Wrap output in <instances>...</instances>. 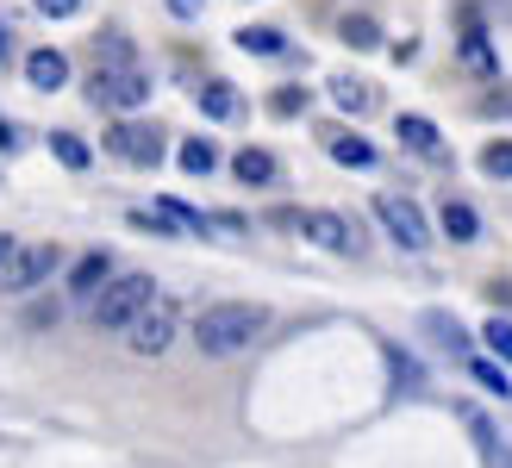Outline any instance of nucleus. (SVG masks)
Returning a JSON list of instances; mask_svg holds the SVG:
<instances>
[{
  "mask_svg": "<svg viewBox=\"0 0 512 468\" xmlns=\"http://www.w3.org/2000/svg\"><path fill=\"white\" fill-rule=\"evenodd\" d=\"M263 325H269L263 306H250V300H219V306H207V312L194 319V344H200V356H238V350H250L256 337H263Z\"/></svg>",
  "mask_w": 512,
  "mask_h": 468,
  "instance_id": "f257e3e1",
  "label": "nucleus"
},
{
  "mask_svg": "<svg viewBox=\"0 0 512 468\" xmlns=\"http://www.w3.org/2000/svg\"><path fill=\"white\" fill-rule=\"evenodd\" d=\"M150 300H157V281H150V275H113L107 288H100V300H94V325L125 331Z\"/></svg>",
  "mask_w": 512,
  "mask_h": 468,
  "instance_id": "f03ea898",
  "label": "nucleus"
},
{
  "mask_svg": "<svg viewBox=\"0 0 512 468\" xmlns=\"http://www.w3.org/2000/svg\"><path fill=\"white\" fill-rule=\"evenodd\" d=\"M88 94H94V107L138 113L144 100H150V69H138V63H113V69H100L94 82H88Z\"/></svg>",
  "mask_w": 512,
  "mask_h": 468,
  "instance_id": "7ed1b4c3",
  "label": "nucleus"
},
{
  "mask_svg": "<svg viewBox=\"0 0 512 468\" xmlns=\"http://www.w3.org/2000/svg\"><path fill=\"white\" fill-rule=\"evenodd\" d=\"M306 244H319V250H331V256H350V250H363V238H356V225L344 219V213H281Z\"/></svg>",
  "mask_w": 512,
  "mask_h": 468,
  "instance_id": "20e7f679",
  "label": "nucleus"
},
{
  "mask_svg": "<svg viewBox=\"0 0 512 468\" xmlns=\"http://www.w3.org/2000/svg\"><path fill=\"white\" fill-rule=\"evenodd\" d=\"M107 150L119 156V163H132V169H157L163 163V132L150 119H119L107 132Z\"/></svg>",
  "mask_w": 512,
  "mask_h": 468,
  "instance_id": "39448f33",
  "label": "nucleus"
},
{
  "mask_svg": "<svg viewBox=\"0 0 512 468\" xmlns=\"http://www.w3.org/2000/svg\"><path fill=\"white\" fill-rule=\"evenodd\" d=\"M57 263H63L57 244H19V256L7 263V275H0V294H32V288H44Z\"/></svg>",
  "mask_w": 512,
  "mask_h": 468,
  "instance_id": "423d86ee",
  "label": "nucleus"
},
{
  "mask_svg": "<svg viewBox=\"0 0 512 468\" xmlns=\"http://www.w3.org/2000/svg\"><path fill=\"white\" fill-rule=\"evenodd\" d=\"M175 337V306L169 300H150L132 325H125V344H132V356H163Z\"/></svg>",
  "mask_w": 512,
  "mask_h": 468,
  "instance_id": "0eeeda50",
  "label": "nucleus"
},
{
  "mask_svg": "<svg viewBox=\"0 0 512 468\" xmlns=\"http://www.w3.org/2000/svg\"><path fill=\"white\" fill-rule=\"evenodd\" d=\"M375 219L388 225V238H394L400 250H425V244H431V231H425V219H419V206H413V200H400V194H381V200H375Z\"/></svg>",
  "mask_w": 512,
  "mask_h": 468,
  "instance_id": "6e6552de",
  "label": "nucleus"
},
{
  "mask_svg": "<svg viewBox=\"0 0 512 468\" xmlns=\"http://www.w3.org/2000/svg\"><path fill=\"white\" fill-rule=\"evenodd\" d=\"M394 138H400L406 150H419V156H431V163H444V156H450L444 132H438V125H431L425 113H400V119H394Z\"/></svg>",
  "mask_w": 512,
  "mask_h": 468,
  "instance_id": "1a4fd4ad",
  "label": "nucleus"
},
{
  "mask_svg": "<svg viewBox=\"0 0 512 468\" xmlns=\"http://www.w3.org/2000/svg\"><path fill=\"white\" fill-rule=\"evenodd\" d=\"M25 82H32L38 94H57L69 82V57L63 50H32V57H25Z\"/></svg>",
  "mask_w": 512,
  "mask_h": 468,
  "instance_id": "9d476101",
  "label": "nucleus"
},
{
  "mask_svg": "<svg viewBox=\"0 0 512 468\" xmlns=\"http://www.w3.org/2000/svg\"><path fill=\"white\" fill-rule=\"evenodd\" d=\"M325 94L338 100V113H375V82H363V75H331L325 82Z\"/></svg>",
  "mask_w": 512,
  "mask_h": 468,
  "instance_id": "9b49d317",
  "label": "nucleus"
},
{
  "mask_svg": "<svg viewBox=\"0 0 512 468\" xmlns=\"http://www.w3.org/2000/svg\"><path fill=\"white\" fill-rule=\"evenodd\" d=\"M200 113L219 119V125H238L244 119V94L232 82H200Z\"/></svg>",
  "mask_w": 512,
  "mask_h": 468,
  "instance_id": "f8f14e48",
  "label": "nucleus"
},
{
  "mask_svg": "<svg viewBox=\"0 0 512 468\" xmlns=\"http://www.w3.org/2000/svg\"><path fill=\"white\" fill-rule=\"evenodd\" d=\"M107 281H113V256H107V250H88L82 263L69 269V288H75V294H94V288H107Z\"/></svg>",
  "mask_w": 512,
  "mask_h": 468,
  "instance_id": "ddd939ff",
  "label": "nucleus"
},
{
  "mask_svg": "<svg viewBox=\"0 0 512 468\" xmlns=\"http://www.w3.org/2000/svg\"><path fill=\"white\" fill-rule=\"evenodd\" d=\"M438 225L450 231V238H456V244H469V238H475V231H481V213H475V206H469V200H444V206H438Z\"/></svg>",
  "mask_w": 512,
  "mask_h": 468,
  "instance_id": "4468645a",
  "label": "nucleus"
},
{
  "mask_svg": "<svg viewBox=\"0 0 512 468\" xmlns=\"http://www.w3.org/2000/svg\"><path fill=\"white\" fill-rule=\"evenodd\" d=\"M232 175L244 181V188H263V181H275V156L250 144V150H238V156H232Z\"/></svg>",
  "mask_w": 512,
  "mask_h": 468,
  "instance_id": "2eb2a0df",
  "label": "nucleus"
},
{
  "mask_svg": "<svg viewBox=\"0 0 512 468\" xmlns=\"http://www.w3.org/2000/svg\"><path fill=\"white\" fill-rule=\"evenodd\" d=\"M325 144H331V156H338L344 169H375V144H369V138H356V132H331Z\"/></svg>",
  "mask_w": 512,
  "mask_h": 468,
  "instance_id": "dca6fc26",
  "label": "nucleus"
},
{
  "mask_svg": "<svg viewBox=\"0 0 512 468\" xmlns=\"http://www.w3.org/2000/svg\"><path fill=\"white\" fill-rule=\"evenodd\" d=\"M50 156H57L63 169H88V163H94V150L75 138V132H50Z\"/></svg>",
  "mask_w": 512,
  "mask_h": 468,
  "instance_id": "f3484780",
  "label": "nucleus"
},
{
  "mask_svg": "<svg viewBox=\"0 0 512 468\" xmlns=\"http://www.w3.org/2000/svg\"><path fill=\"white\" fill-rule=\"evenodd\" d=\"M238 50H256V57H281V32H269V25H238Z\"/></svg>",
  "mask_w": 512,
  "mask_h": 468,
  "instance_id": "a211bd4d",
  "label": "nucleus"
},
{
  "mask_svg": "<svg viewBox=\"0 0 512 468\" xmlns=\"http://www.w3.org/2000/svg\"><path fill=\"white\" fill-rule=\"evenodd\" d=\"M463 69L494 75V50H488V38H481V25H469V32H463Z\"/></svg>",
  "mask_w": 512,
  "mask_h": 468,
  "instance_id": "6ab92c4d",
  "label": "nucleus"
},
{
  "mask_svg": "<svg viewBox=\"0 0 512 468\" xmlns=\"http://www.w3.org/2000/svg\"><path fill=\"white\" fill-rule=\"evenodd\" d=\"M182 169H188V175H213V169H219V144L188 138V144H182Z\"/></svg>",
  "mask_w": 512,
  "mask_h": 468,
  "instance_id": "aec40b11",
  "label": "nucleus"
},
{
  "mask_svg": "<svg viewBox=\"0 0 512 468\" xmlns=\"http://www.w3.org/2000/svg\"><path fill=\"white\" fill-rule=\"evenodd\" d=\"M481 175H488V181H512V138H494L488 150H481Z\"/></svg>",
  "mask_w": 512,
  "mask_h": 468,
  "instance_id": "412c9836",
  "label": "nucleus"
},
{
  "mask_svg": "<svg viewBox=\"0 0 512 468\" xmlns=\"http://www.w3.org/2000/svg\"><path fill=\"white\" fill-rule=\"evenodd\" d=\"M338 38L356 44V50H375V44H381V32H375V19H369V13H350V19L338 25Z\"/></svg>",
  "mask_w": 512,
  "mask_h": 468,
  "instance_id": "4be33fe9",
  "label": "nucleus"
},
{
  "mask_svg": "<svg viewBox=\"0 0 512 468\" xmlns=\"http://www.w3.org/2000/svg\"><path fill=\"white\" fill-rule=\"evenodd\" d=\"M469 375H475L481 387H488V394L512 400V381H506V369H500V362H488V356H475V362H469Z\"/></svg>",
  "mask_w": 512,
  "mask_h": 468,
  "instance_id": "5701e85b",
  "label": "nucleus"
},
{
  "mask_svg": "<svg viewBox=\"0 0 512 468\" xmlns=\"http://www.w3.org/2000/svg\"><path fill=\"white\" fill-rule=\"evenodd\" d=\"M481 344H488L500 362H512V319H488L481 325Z\"/></svg>",
  "mask_w": 512,
  "mask_h": 468,
  "instance_id": "b1692460",
  "label": "nucleus"
},
{
  "mask_svg": "<svg viewBox=\"0 0 512 468\" xmlns=\"http://www.w3.org/2000/svg\"><path fill=\"white\" fill-rule=\"evenodd\" d=\"M425 331L438 337V344H450V350H469V337H463V325H456V319H444V312H431V319H425Z\"/></svg>",
  "mask_w": 512,
  "mask_h": 468,
  "instance_id": "393cba45",
  "label": "nucleus"
},
{
  "mask_svg": "<svg viewBox=\"0 0 512 468\" xmlns=\"http://www.w3.org/2000/svg\"><path fill=\"white\" fill-rule=\"evenodd\" d=\"M300 107H306V88H275L269 94V113H281V119H294Z\"/></svg>",
  "mask_w": 512,
  "mask_h": 468,
  "instance_id": "a878e982",
  "label": "nucleus"
},
{
  "mask_svg": "<svg viewBox=\"0 0 512 468\" xmlns=\"http://www.w3.org/2000/svg\"><path fill=\"white\" fill-rule=\"evenodd\" d=\"M75 7H82V0H38V13H50V19H69Z\"/></svg>",
  "mask_w": 512,
  "mask_h": 468,
  "instance_id": "bb28decb",
  "label": "nucleus"
},
{
  "mask_svg": "<svg viewBox=\"0 0 512 468\" xmlns=\"http://www.w3.org/2000/svg\"><path fill=\"white\" fill-rule=\"evenodd\" d=\"M200 7H207V0H169V13H175V19H200Z\"/></svg>",
  "mask_w": 512,
  "mask_h": 468,
  "instance_id": "cd10ccee",
  "label": "nucleus"
},
{
  "mask_svg": "<svg viewBox=\"0 0 512 468\" xmlns=\"http://www.w3.org/2000/svg\"><path fill=\"white\" fill-rule=\"evenodd\" d=\"M13 256H19V244L7 238V231H0V275H7V263H13Z\"/></svg>",
  "mask_w": 512,
  "mask_h": 468,
  "instance_id": "c85d7f7f",
  "label": "nucleus"
},
{
  "mask_svg": "<svg viewBox=\"0 0 512 468\" xmlns=\"http://www.w3.org/2000/svg\"><path fill=\"white\" fill-rule=\"evenodd\" d=\"M13 144H19V132H13L7 119H0V150H13Z\"/></svg>",
  "mask_w": 512,
  "mask_h": 468,
  "instance_id": "c756f323",
  "label": "nucleus"
},
{
  "mask_svg": "<svg viewBox=\"0 0 512 468\" xmlns=\"http://www.w3.org/2000/svg\"><path fill=\"white\" fill-rule=\"evenodd\" d=\"M0 63H7V32H0Z\"/></svg>",
  "mask_w": 512,
  "mask_h": 468,
  "instance_id": "7c9ffc66",
  "label": "nucleus"
}]
</instances>
